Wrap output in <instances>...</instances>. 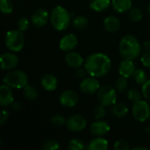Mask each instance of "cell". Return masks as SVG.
<instances>
[{"mask_svg":"<svg viewBox=\"0 0 150 150\" xmlns=\"http://www.w3.org/2000/svg\"><path fill=\"white\" fill-rule=\"evenodd\" d=\"M0 11L4 14H10L13 11V4L11 0H0Z\"/></svg>","mask_w":150,"mask_h":150,"instance_id":"f546056e","label":"cell"},{"mask_svg":"<svg viewBox=\"0 0 150 150\" xmlns=\"http://www.w3.org/2000/svg\"><path fill=\"white\" fill-rule=\"evenodd\" d=\"M84 68L90 76L97 78L103 77L110 72L112 62L106 54L103 53H94L86 58Z\"/></svg>","mask_w":150,"mask_h":150,"instance_id":"6da1fadb","label":"cell"},{"mask_svg":"<svg viewBox=\"0 0 150 150\" xmlns=\"http://www.w3.org/2000/svg\"><path fill=\"white\" fill-rule=\"evenodd\" d=\"M87 126L86 119L81 114H75L68 119L66 127L70 132L78 133L83 131Z\"/></svg>","mask_w":150,"mask_h":150,"instance_id":"9c48e42d","label":"cell"},{"mask_svg":"<svg viewBox=\"0 0 150 150\" xmlns=\"http://www.w3.org/2000/svg\"><path fill=\"white\" fill-rule=\"evenodd\" d=\"M14 101L13 92L11 88L4 83H3L0 87V105L2 107L9 106Z\"/></svg>","mask_w":150,"mask_h":150,"instance_id":"9a60e30c","label":"cell"},{"mask_svg":"<svg viewBox=\"0 0 150 150\" xmlns=\"http://www.w3.org/2000/svg\"><path fill=\"white\" fill-rule=\"evenodd\" d=\"M148 11H149V13L150 14V4H149V6H148Z\"/></svg>","mask_w":150,"mask_h":150,"instance_id":"f6af8a7d","label":"cell"},{"mask_svg":"<svg viewBox=\"0 0 150 150\" xmlns=\"http://www.w3.org/2000/svg\"><path fill=\"white\" fill-rule=\"evenodd\" d=\"M109 148V143L107 140L101 136H98L92 139L89 144L87 149L90 150H107Z\"/></svg>","mask_w":150,"mask_h":150,"instance_id":"ffe728a7","label":"cell"},{"mask_svg":"<svg viewBox=\"0 0 150 150\" xmlns=\"http://www.w3.org/2000/svg\"><path fill=\"white\" fill-rule=\"evenodd\" d=\"M135 70V65L134 61L132 60H126L124 59L119 66V73L121 76L129 78L132 76L133 73Z\"/></svg>","mask_w":150,"mask_h":150,"instance_id":"e0dca14e","label":"cell"},{"mask_svg":"<svg viewBox=\"0 0 150 150\" xmlns=\"http://www.w3.org/2000/svg\"><path fill=\"white\" fill-rule=\"evenodd\" d=\"M142 49L144 51V52H149L150 51V41H145L142 43Z\"/></svg>","mask_w":150,"mask_h":150,"instance_id":"b9f144b4","label":"cell"},{"mask_svg":"<svg viewBox=\"0 0 150 150\" xmlns=\"http://www.w3.org/2000/svg\"><path fill=\"white\" fill-rule=\"evenodd\" d=\"M78 40L74 33H68L64 35L59 42V47L63 52H70L77 46Z\"/></svg>","mask_w":150,"mask_h":150,"instance_id":"4fadbf2b","label":"cell"},{"mask_svg":"<svg viewBox=\"0 0 150 150\" xmlns=\"http://www.w3.org/2000/svg\"><path fill=\"white\" fill-rule=\"evenodd\" d=\"M142 92L144 98L148 101H150V79L147 80V82L142 85Z\"/></svg>","mask_w":150,"mask_h":150,"instance_id":"8d00e7d4","label":"cell"},{"mask_svg":"<svg viewBox=\"0 0 150 150\" xmlns=\"http://www.w3.org/2000/svg\"><path fill=\"white\" fill-rule=\"evenodd\" d=\"M134 150H148V149L146 148V147H142V146H138V147H134V149H133Z\"/></svg>","mask_w":150,"mask_h":150,"instance_id":"7bdbcfd3","label":"cell"},{"mask_svg":"<svg viewBox=\"0 0 150 150\" xmlns=\"http://www.w3.org/2000/svg\"><path fill=\"white\" fill-rule=\"evenodd\" d=\"M93 115H94L95 119H97V120H102L103 118H105V116L106 115L105 106H104L102 105H100L99 106H97L93 111Z\"/></svg>","mask_w":150,"mask_h":150,"instance_id":"e575fe53","label":"cell"},{"mask_svg":"<svg viewBox=\"0 0 150 150\" xmlns=\"http://www.w3.org/2000/svg\"><path fill=\"white\" fill-rule=\"evenodd\" d=\"M114 149L115 150H129L130 147L129 144L124 141V140H118L117 142H115L114 143Z\"/></svg>","mask_w":150,"mask_h":150,"instance_id":"d590c367","label":"cell"},{"mask_svg":"<svg viewBox=\"0 0 150 150\" xmlns=\"http://www.w3.org/2000/svg\"><path fill=\"white\" fill-rule=\"evenodd\" d=\"M143 17V13L141 11V9L137 8V7H132L131 10L129 11V18L132 21L134 22H138L140 20L142 19Z\"/></svg>","mask_w":150,"mask_h":150,"instance_id":"f1b7e54d","label":"cell"},{"mask_svg":"<svg viewBox=\"0 0 150 150\" xmlns=\"http://www.w3.org/2000/svg\"><path fill=\"white\" fill-rule=\"evenodd\" d=\"M1 69L5 71H11L14 69L18 64V58L14 52H7L2 54L0 57Z\"/></svg>","mask_w":150,"mask_h":150,"instance_id":"30bf717a","label":"cell"},{"mask_svg":"<svg viewBox=\"0 0 150 150\" xmlns=\"http://www.w3.org/2000/svg\"><path fill=\"white\" fill-rule=\"evenodd\" d=\"M119 50L123 59L134 61L141 55L142 49L137 38L134 35L128 34L120 40Z\"/></svg>","mask_w":150,"mask_h":150,"instance_id":"7a4b0ae2","label":"cell"},{"mask_svg":"<svg viewBox=\"0 0 150 150\" xmlns=\"http://www.w3.org/2000/svg\"><path fill=\"white\" fill-rule=\"evenodd\" d=\"M112 112L117 118H124L128 112V108L124 103H117L116 102L112 105Z\"/></svg>","mask_w":150,"mask_h":150,"instance_id":"603a6c76","label":"cell"},{"mask_svg":"<svg viewBox=\"0 0 150 150\" xmlns=\"http://www.w3.org/2000/svg\"><path fill=\"white\" fill-rule=\"evenodd\" d=\"M142 96H143L142 95V92H141L137 89H131L127 92V98H128V99L130 101H133L134 103L136 102V101L141 100Z\"/></svg>","mask_w":150,"mask_h":150,"instance_id":"4dcf8cb0","label":"cell"},{"mask_svg":"<svg viewBox=\"0 0 150 150\" xmlns=\"http://www.w3.org/2000/svg\"><path fill=\"white\" fill-rule=\"evenodd\" d=\"M117 90L110 84H105L98 91V99L100 105L109 107L117 102Z\"/></svg>","mask_w":150,"mask_h":150,"instance_id":"8992f818","label":"cell"},{"mask_svg":"<svg viewBox=\"0 0 150 150\" xmlns=\"http://www.w3.org/2000/svg\"><path fill=\"white\" fill-rule=\"evenodd\" d=\"M111 4V0H91L90 7L95 11L102 12L107 10Z\"/></svg>","mask_w":150,"mask_h":150,"instance_id":"7402d4cb","label":"cell"},{"mask_svg":"<svg viewBox=\"0 0 150 150\" xmlns=\"http://www.w3.org/2000/svg\"><path fill=\"white\" fill-rule=\"evenodd\" d=\"M41 85L47 91H54L58 86V80L56 76L52 74H46L41 77Z\"/></svg>","mask_w":150,"mask_h":150,"instance_id":"d6986e66","label":"cell"},{"mask_svg":"<svg viewBox=\"0 0 150 150\" xmlns=\"http://www.w3.org/2000/svg\"><path fill=\"white\" fill-rule=\"evenodd\" d=\"M17 25H18V29L24 33L28 30V28L30 26V21L26 17H21L18 18Z\"/></svg>","mask_w":150,"mask_h":150,"instance_id":"d6a6232c","label":"cell"},{"mask_svg":"<svg viewBox=\"0 0 150 150\" xmlns=\"http://www.w3.org/2000/svg\"><path fill=\"white\" fill-rule=\"evenodd\" d=\"M80 91L84 93V94H95L100 89V84L97 77L95 76H89V77H84L79 85Z\"/></svg>","mask_w":150,"mask_h":150,"instance_id":"ba28073f","label":"cell"},{"mask_svg":"<svg viewBox=\"0 0 150 150\" xmlns=\"http://www.w3.org/2000/svg\"><path fill=\"white\" fill-rule=\"evenodd\" d=\"M111 130L110 125L105 120H99L93 122L90 127V131L91 134L95 136H104L107 134Z\"/></svg>","mask_w":150,"mask_h":150,"instance_id":"5bb4252c","label":"cell"},{"mask_svg":"<svg viewBox=\"0 0 150 150\" xmlns=\"http://www.w3.org/2000/svg\"><path fill=\"white\" fill-rule=\"evenodd\" d=\"M144 131H145L146 133L149 134V133H150V126H148V127H145V129H144Z\"/></svg>","mask_w":150,"mask_h":150,"instance_id":"ee69618b","label":"cell"},{"mask_svg":"<svg viewBox=\"0 0 150 150\" xmlns=\"http://www.w3.org/2000/svg\"><path fill=\"white\" fill-rule=\"evenodd\" d=\"M72 23H73V26L76 30H83L88 26V24H89L87 18L83 15L76 16Z\"/></svg>","mask_w":150,"mask_h":150,"instance_id":"d4e9b609","label":"cell"},{"mask_svg":"<svg viewBox=\"0 0 150 150\" xmlns=\"http://www.w3.org/2000/svg\"><path fill=\"white\" fill-rule=\"evenodd\" d=\"M49 20H50V15L48 11L45 9L36 10L31 17V21L33 24V25L39 28L45 26Z\"/></svg>","mask_w":150,"mask_h":150,"instance_id":"7c38bea8","label":"cell"},{"mask_svg":"<svg viewBox=\"0 0 150 150\" xmlns=\"http://www.w3.org/2000/svg\"><path fill=\"white\" fill-rule=\"evenodd\" d=\"M68 148L70 150H83L84 149L85 144L84 142L80 140V139H72L69 141V144H68Z\"/></svg>","mask_w":150,"mask_h":150,"instance_id":"4316f807","label":"cell"},{"mask_svg":"<svg viewBox=\"0 0 150 150\" xmlns=\"http://www.w3.org/2000/svg\"><path fill=\"white\" fill-rule=\"evenodd\" d=\"M60 104L68 108H72L76 105L79 100L78 94L73 90H66L60 96Z\"/></svg>","mask_w":150,"mask_h":150,"instance_id":"8fae6325","label":"cell"},{"mask_svg":"<svg viewBox=\"0 0 150 150\" xmlns=\"http://www.w3.org/2000/svg\"><path fill=\"white\" fill-rule=\"evenodd\" d=\"M104 27L108 33H115L120 28V20L116 16H108L104 19Z\"/></svg>","mask_w":150,"mask_h":150,"instance_id":"ac0fdd59","label":"cell"},{"mask_svg":"<svg viewBox=\"0 0 150 150\" xmlns=\"http://www.w3.org/2000/svg\"><path fill=\"white\" fill-rule=\"evenodd\" d=\"M113 9L120 13L128 11L133 7V0H112Z\"/></svg>","mask_w":150,"mask_h":150,"instance_id":"44dd1931","label":"cell"},{"mask_svg":"<svg viewBox=\"0 0 150 150\" xmlns=\"http://www.w3.org/2000/svg\"><path fill=\"white\" fill-rule=\"evenodd\" d=\"M88 74V72H87V70L85 69V68L84 69H83V68H78V69H76V72H75V76L77 77V78H82V79H83L85 76H86V75Z\"/></svg>","mask_w":150,"mask_h":150,"instance_id":"f35d334b","label":"cell"},{"mask_svg":"<svg viewBox=\"0 0 150 150\" xmlns=\"http://www.w3.org/2000/svg\"><path fill=\"white\" fill-rule=\"evenodd\" d=\"M3 83L12 89H23L28 84V76L22 70H11L3 78Z\"/></svg>","mask_w":150,"mask_h":150,"instance_id":"277c9868","label":"cell"},{"mask_svg":"<svg viewBox=\"0 0 150 150\" xmlns=\"http://www.w3.org/2000/svg\"><path fill=\"white\" fill-rule=\"evenodd\" d=\"M132 113L137 121H147L150 117V106L149 103L142 99L134 102L132 107Z\"/></svg>","mask_w":150,"mask_h":150,"instance_id":"52a82bcc","label":"cell"},{"mask_svg":"<svg viewBox=\"0 0 150 150\" xmlns=\"http://www.w3.org/2000/svg\"><path fill=\"white\" fill-rule=\"evenodd\" d=\"M65 62L67 65L73 69H78L82 67L84 63V59L83 56L76 52H68L65 55Z\"/></svg>","mask_w":150,"mask_h":150,"instance_id":"2e32d148","label":"cell"},{"mask_svg":"<svg viewBox=\"0 0 150 150\" xmlns=\"http://www.w3.org/2000/svg\"><path fill=\"white\" fill-rule=\"evenodd\" d=\"M128 83H127V78L124 76H120L115 83V89L117 90L118 92H125L127 89Z\"/></svg>","mask_w":150,"mask_h":150,"instance_id":"83f0119b","label":"cell"},{"mask_svg":"<svg viewBox=\"0 0 150 150\" xmlns=\"http://www.w3.org/2000/svg\"><path fill=\"white\" fill-rule=\"evenodd\" d=\"M4 42L6 47L11 52H19L25 46L24 33L18 29L10 30L6 33Z\"/></svg>","mask_w":150,"mask_h":150,"instance_id":"5b68a950","label":"cell"},{"mask_svg":"<svg viewBox=\"0 0 150 150\" xmlns=\"http://www.w3.org/2000/svg\"><path fill=\"white\" fill-rule=\"evenodd\" d=\"M41 149L43 150H57L60 149V144L54 140H47L43 142Z\"/></svg>","mask_w":150,"mask_h":150,"instance_id":"1f68e13d","label":"cell"},{"mask_svg":"<svg viewBox=\"0 0 150 150\" xmlns=\"http://www.w3.org/2000/svg\"><path fill=\"white\" fill-rule=\"evenodd\" d=\"M50 121L55 127H62L63 125H66V122H67V120H65V118L62 115H61V114H55V115H54L51 118Z\"/></svg>","mask_w":150,"mask_h":150,"instance_id":"836d02e7","label":"cell"},{"mask_svg":"<svg viewBox=\"0 0 150 150\" xmlns=\"http://www.w3.org/2000/svg\"><path fill=\"white\" fill-rule=\"evenodd\" d=\"M11 107L13 111L15 112H18V111H20L21 110V104L18 101H13L12 104L11 105Z\"/></svg>","mask_w":150,"mask_h":150,"instance_id":"60d3db41","label":"cell"},{"mask_svg":"<svg viewBox=\"0 0 150 150\" xmlns=\"http://www.w3.org/2000/svg\"><path fill=\"white\" fill-rule=\"evenodd\" d=\"M23 94L25 96V98L30 101L35 100L38 98L39 92L37 91V89L35 87H33V85H29L27 84L25 88H23Z\"/></svg>","mask_w":150,"mask_h":150,"instance_id":"cb8c5ba5","label":"cell"},{"mask_svg":"<svg viewBox=\"0 0 150 150\" xmlns=\"http://www.w3.org/2000/svg\"><path fill=\"white\" fill-rule=\"evenodd\" d=\"M70 13L63 6H55L50 12V23L56 31L66 30L70 24Z\"/></svg>","mask_w":150,"mask_h":150,"instance_id":"3957f363","label":"cell"},{"mask_svg":"<svg viewBox=\"0 0 150 150\" xmlns=\"http://www.w3.org/2000/svg\"><path fill=\"white\" fill-rule=\"evenodd\" d=\"M141 62L142 65L146 68L150 69V51L144 52L141 56Z\"/></svg>","mask_w":150,"mask_h":150,"instance_id":"74e56055","label":"cell"},{"mask_svg":"<svg viewBox=\"0 0 150 150\" xmlns=\"http://www.w3.org/2000/svg\"><path fill=\"white\" fill-rule=\"evenodd\" d=\"M8 117H9V112L6 110H2L0 113V125L1 126L4 125L7 121Z\"/></svg>","mask_w":150,"mask_h":150,"instance_id":"ab89813d","label":"cell"},{"mask_svg":"<svg viewBox=\"0 0 150 150\" xmlns=\"http://www.w3.org/2000/svg\"><path fill=\"white\" fill-rule=\"evenodd\" d=\"M133 80L138 83V84H142L143 85L146 82H147V75L145 73V71L143 69H135L134 72L133 73L132 76Z\"/></svg>","mask_w":150,"mask_h":150,"instance_id":"484cf974","label":"cell"}]
</instances>
